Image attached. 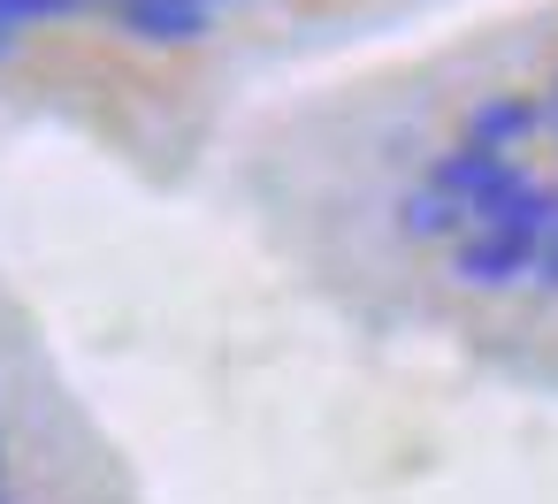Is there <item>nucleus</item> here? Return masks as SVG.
Segmentation results:
<instances>
[{"label": "nucleus", "mask_w": 558, "mask_h": 504, "mask_svg": "<svg viewBox=\"0 0 558 504\" xmlns=\"http://www.w3.org/2000/svg\"><path fill=\"white\" fill-rule=\"evenodd\" d=\"M535 237H512V230H466L451 245V283L459 291H512L535 275Z\"/></svg>", "instance_id": "1"}, {"label": "nucleus", "mask_w": 558, "mask_h": 504, "mask_svg": "<svg viewBox=\"0 0 558 504\" xmlns=\"http://www.w3.org/2000/svg\"><path fill=\"white\" fill-rule=\"evenodd\" d=\"M520 176H527V169H520L512 153H489V146H451V153L428 169V184H436L444 199H459V207H466V222H474L489 199H505Z\"/></svg>", "instance_id": "2"}, {"label": "nucleus", "mask_w": 558, "mask_h": 504, "mask_svg": "<svg viewBox=\"0 0 558 504\" xmlns=\"http://www.w3.org/2000/svg\"><path fill=\"white\" fill-rule=\"evenodd\" d=\"M116 16L146 47H192L215 32V0H116Z\"/></svg>", "instance_id": "3"}, {"label": "nucleus", "mask_w": 558, "mask_h": 504, "mask_svg": "<svg viewBox=\"0 0 558 504\" xmlns=\"http://www.w3.org/2000/svg\"><path fill=\"white\" fill-rule=\"evenodd\" d=\"M398 230H405L413 245H459V237H466V207L444 199L436 184H421V192L398 199Z\"/></svg>", "instance_id": "4"}, {"label": "nucleus", "mask_w": 558, "mask_h": 504, "mask_svg": "<svg viewBox=\"0 0 558 504\" xmlns=\"http://www.w3.org/2000/svg\"><path fill=\"white\" fill-rule=\"evenodd\" d=\"M527 131H535V108L512 100V93H497V100H482V108L466 115V146H489V153H512Z\"/></svg>", "instance_id": "5"}, {"label": "nucleus", "mask_w": 558, "mask_h": 504, "mask_svg": "<svg viewBox=\"0 0 558 504\" xmlns=\"http://www.w3.org/2000/svg\"><path fill=\"white\" fill-rule=\"evenodd\" d=\"M77 0H0V32H24V24H54L70 16Z\"/></svg>", "instance_id": "6"}, {"label": "nucleus", "mask_w": 558, "mask_h": 504, "mask_svg": "<svg viewBox=\"0 0 558 504\" xmlns=\"http://www.w3.org/2000/svg\"><path fill=\"white\" fill-rule=\"evenodd\" d=\"M527 283L558 291V222H550V237H543V253H535V275H527Z\"/></svg>", "instance_id": "7"}, {"label": "nucleus", "mask_w": 558, "mask_h": 504, "mask_svg": "<svg viewBox=\"0 0 558 504\" xmlns=\"http://www.w3.org/2000/svg\"><path fill=\"white\" fill-rule=\"evenodd\" d=\"M9 39H16V32H0V54H9Z\"/></svg>", "instance_id": "8"}, {"label": "nucleus", "mask_w": 558, "mask_h": 504, "mask_svg": "<svg viewBox=\"0 0 558 504\" xmlns=\"http://www.w3.org/2000/svg\"><path fill=\"white\" fill-rule=\"evenodd\" d=\"M550 108H558V100H550Z\"/></svg>", "instance_id": "9"}]
</instances>
